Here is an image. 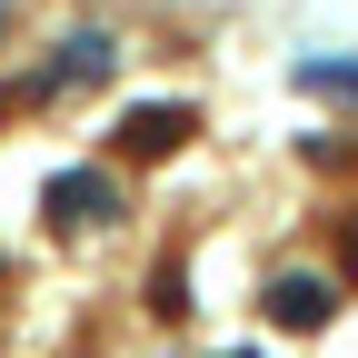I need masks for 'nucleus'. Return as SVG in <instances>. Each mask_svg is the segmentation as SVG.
<instances>
[{
	"label": "nucleus",
	"mask_w": 358,
	"mask_h": 358,
	"mask_svg": "<svg viewBox=\"0 0 358 358\" xmlns=\"http://www.w3.org/2000/svg\"><path fill=\"white\" fill-rule=\"evenodd\" d=\"M0 30H10V0H0Z\"/></svg>",
	"instance_id": "423d86ee"
},
{
	"label": "nucleus",
	"mask_w": 358,
	"mask_h": 358,
	"mask_svg": "<svg viewBox=\"0 0 358 358\" xmlns=\"http://www.w3.org/2000/svg\"><path fill=\"white\" fill-rule=\"evenodd\" d=\"M229 358H239V348H229Z\"/></svg>",
	"instance_id": "6e6552de"
},
{
	"label": "nucleus",
	"mask_w": 358,
	"mask_h": 358,
	"mask_svg": "<svg viewBox=\"0 0 358 358\" xmlns=\"http://www.w3.org/2000/svg\"><path fill=\"white\" fill-rule=\"evenodd\" d=\"M179 140H189V110H179V100H140V110H120L110 159H120V169H140V159H169Z\"/></svg>",
	"instance_id": "7ed1b4c3"
},
{
	"label": "nucleus",
	"mask_w": 358,
	"mask_h": 358,
	"mask_svg": "<svg viewBox=\"0 0 358 358\" xmlns=\"http://www.w3.org/2000/svg\"><path fill=\"white\" fill-rule=\"evenodd\" d=\"M40 219L50 229H100V219H120V179L110 169H60L40 189Z\"/></svg>",
	"instance_id": "f03ea898"
},
{
	"label": "nucleus",
	"mask_w": 358,
	"mask_h": 358,
	"mask_svg": "<svg viewBox=\"0 0 358 358\" xmlns=\"http://www.w3.org/2000/svg\"><path fill=\"white\" fill-rule=\"evenodd\" d=\"M299 90L329 110H358V60H299Z\"/></svg>",
	"instance_id": "39448f33"
},
{
	"label": "nucleus",
	"mask_w": 358,
	"mask_h": 358,
	"mask_svg": "<svg viewBox=\"0 0 358 358\" xmlns=\"http://www.w3.org/2000/svg\"><path fill=\"white\" fill-rule=\"evenodd\" d=\"M0 268H10V249H0Z\"/></svg>",
	"instance_id": "0eeeda50"
},
{
	"label": "nucleus",
	"mask_w": 358,
	"mask_h": 358,
	"mask_svg": "<svg viewBox=\"0 0 358 358\" xmlns=\"http://www.w3.org/2000/svg\"><path fill=\"white\" fill-rule=\"evenodd\" d=\"M259 308H268V329H289V338H319V329L338 319V289L319 279V268H279V279L259 289Z\"/></svg>",
	"instance_id": "f257e3e1"
},
{
	"label": "nucleus",
	"mask_w": 358,
	"mask_h": 358,
	"mask_svg": "<svg viewBox=\"0 0 358 358\" xmlns=\"http://www.w3.org/2000/svg\"><path fill=\"white\" fill-rule=\"evenodd\" d=\"M110 60H120V50H110L100 30H70V40H60V60H50V70L30 80V100H50V90H70V80H100Z\"/></svg>",
	"instance_id": "20e7f679"
}]
</instances>
